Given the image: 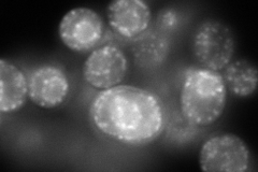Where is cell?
Returning a JSON list of instances; mask_svg holds the SVG:
<instances>
[{"mask_svg": "<svg viewBox=\"0 0 258 172\" xmlns=\"http://www.w3.org/2000/svg\"><path fill=\"white\" fill-rule=\"evenodd\" d=\"M90 119L96 129L108 138L125 145L142 146L163 134L166 110L156 94L119 84L100 91L93 98Z\"/></svg>", "mask_w": 258, "mask_h": 172, "instance_id": "6da1fadb", "label": "cell"}, {"mask_svg": "<svg viewBox=\"0 0 258 172\" xmlns=\"http://www.w3.org/2000/svg\"><path fill=\"white\" fill-rule=\"evenodd\" d=\"M227 102V87L220 72L189 67L184 73L180 105L183 118L194 126H209L219 120Z\"/></svg>", "mask_w": 258, "mask_h": 172, "instance_id": "7a4b0ae2", "label": "cell"}, {"mask_svg": "<svg viewBox=\"0 0 258 172\" xmlns=\"http://www.w3.org/2000/svg\"><path fill=\"white\" fill-rule=\"evenodd\" d=\"M236 39L232 30L217 20L204 21L192 38V53L201 67L221 71L232 61Z\"/></svg>", "mask_w": 258, "mask_h": 172, "instance_id": "3957f363", "label": "cell"}, {"mask_svg": "<svg viewBox=\"0 0 258 172\" xmlns=\"http://www.w3.org/2000/svg\"><path fill=\"white\" fill-rule=\"evenodd\" d=\"M249 162L251 153L246 143L233 134L209 138L199 152V166L206 172H245Z\"/></svg>", "mask_w": 258, "mask_h": 172, "instance_id": "277c9868", "label": "cell"}, {"mask_svg": "<svg viewBox=\"0 0 258 172\" xmlns=\"http://www.w3.org/2000/svg\"><path fill=\"white\" fill-rule=\"evenodd\" d=\"M58 35L64 46L75 52L91 51L104 35L101 16L91 8H74L62 16Z\"/></svg>", "mask_w": 258, "mask_h": 172, "instance_id": "5b68a950", "label": "cell"}, {"mask_svg": "<svg viewBox=\"0 0 258 172\" xmlns=\"http://www.w3.org/2000/svg\"><path fill=\"white\" fill-rule=\"evenodd\" d=\"M128 59L123 50L114 44L95 48L83 64V78L99 91L119 85L128 72Z\"/></svg>", "mask_w": 258, "mask_h": 172, "instance_id": "8992f818", "label": "cell"}, {"mask_svg": "<svg viewBox=\"0 0 258 172\" xmlns=\"http://www.w3.org/2000/svg\"><path fill=\"white\" fill-rule=\"evenodd\" d=\"M27 80L29 99L42 109L57 108L69 95L68 77L55 65H40L30 72Z\"/></svg>", "mask_w": 258, "mask_h": 172, "instance_id": "52a82bcc", "label": "cell"}, {"mask_svg": "<svg viewBox=\"0 0 258 172\" xmlns=\"http://www.w3.org/2000/svg\"><path fill=\"white\" fill-rule=\"evenodd\" d=\"M107 18L117 35L134 40L149 29L152 10L142 0H115L107 7Z\"/></svg>", "mask_w": 258, "mask_h": 172, "instance_id": "ba28073f", "label": "cell"}, {"mask_svg": "<svg viewBox=\"0 0 258 172\" xmlns=\"http://www.w3.org/2000/svg\"><path fill=\"white\" fill-rule=\"evenodd\" d=\"M28 98V80L24 72L12 62L0 60V111H19Z\"/></svg>", "mask_w": 258, "mask_h": 172, "instance_id": "9c48e42d", "label": "cell"}, {"mask_svg": "<svg viewBox=\"0 0 258 172\" xmlns=\"http://www.w3.org/2000/svg\"><path fill=\"white\" fill-rule=\"evenodd\" d=\"M132 54L138 67L157 68L169 54V41L163 32L148 29L133 40Z\"/></svg>", "mask_w": 258, "mask_h": 172, "instance_id": "30bf717a", "label": "cell"}, {"mask_svg": "<svg viewBox=\"0 0 258 172\" xmlns=\"http://www.w3.org/2000/svg\"><path fill=\"white\" fill-rule=\"evenodd\" d=\"M227 89L237 97L252 96L258 85V71L255 65L245 59L231 61L222 76Z\"/></svg>", "mask_w": 258, "mask_h": 172, "instance_id": "8fae6325", "label": "cell"}, {"mask_svg": "<svg viewBox=\"0 0 258 172\" xmlns=\"http://www.w3.org/2000/svg\"><path fill=\"white\" fill-rule=\"evenodd\" d=\"M179 24V14L173 9L161 11L158 16V26L163 30H172Z\"/></svg>", "mask_w": 258, "mask_h": 172, "instance_id": "7c38bea8", "label": "cell"}]
</instances>
